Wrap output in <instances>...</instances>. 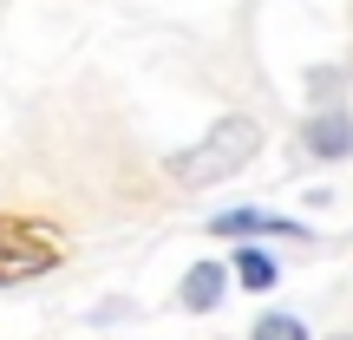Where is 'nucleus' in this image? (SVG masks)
I'll return each instance as SVG.
<instances>
[{
    "instance_id": "nucleus-4",
    "label": "nucleus",
    "mask_w": 353,
    "mask_h": 340,
    "mask_svg": "<svg viewBox=\"0 0 353 340\" xmlns=\"http://www.w3.org/2000/svg\"><path fill=\"white\" fill-rule=\"evenodd\" d=\"M223 288H229V268L223 262H196L183 275V288H176V301H183L190 314H210V308L223 301Z\"/></svg>"
},
{
    "instance_id": "nucleus-2",
    "label": "nucleus",
    "mask_w": 353,
    "mask_h": 340,
    "mask_svg": "<svg viewBox=\"0 0 353 340\" xmlns=\"http://www.w3.org/2000/svg\"><path fill=\"white\" fill-rule=\"evenodd\" d=\"M210 236L249 242V236H307V229L294 216H268V210H223V216H210Z\"/></svg>"
},
{
    "instance_id": "nucleus-6",
    "label": "nucleus",
    "mask_w": 353,
    "mask_h": 340,
    "mask_svg": "<svg viewBox=\"0 0 353 340\" xmlns=\"http://www.w3.org/2000/svg\"><path fill=\"white\" fill-rule=\"evenodd\" d=\"M249 340H307V321L301 314H262Z\"/></svg>"
},
{
    "instance_id": "nucleus-1",
    "label": "nucleus",
    "mask_w": 353,
    "mask_h": 340,
    "mask_svg": "<svg viewBox=\"0 0 353 340\" xmlns=\"http://www.w3.org/2000/svg\"><path fill=\"white\" fill-rule=\"evenodd\" d=\"M255 151H262V125L229 112V118H216V125L203 131V144H190V151L170 157V177L183 190H210V183H223V177H236L242 164H255Z\"/></svg>"
},
{
    "instance_id": "nucleus-7",
    "label": "nucleus",
    "mask_w": 353,
    "mask_h": 340,
    "mask_svg": "<svg viewBox=\"0 0 353 340\" xmlns=\"http://www.w3.org/2000/svg\"><path fill=\"white\" fill-rule=\"evenodd\" d=\"M341 86H347V72H341V66H321V72L307 79V92H314V99H334Z\"/></svg>"
},
{
    "instance_id": "nucleus-5",
    "label": "nucleus",
    "mask_w": 353,
    "mask_h": 340,
    "mask_svg": "<svg viewBox=\"0 0 353 340\" xmlns=\"http://www.w3.org/2000/svg\"><path fill=\"white\" fill-rule=\"evenodd\" d=\"M229 268H236V281H242L249 294H268V288L281 281V262H275L268 249H255V242H242V249H236V262H229Z\"/></svg>"
},
{
    "instance_id": "nucleus-3",
    "label": "nucleus",
    "mask_w": 353,
    "mask_h": 340,
    "mask_svg": "<svg viewBox=\"0 0 353 340\" xmlns=\"http://www.w3.org/2000/svg\"><path fill=\"white\" fill-rule=\"evenodd\" d=\"M301 138H307V151H314V157H327V164H334V157L353 151V118L341 112V105H321V112L307 118Z\"/></svg>"
}]
</instances>
